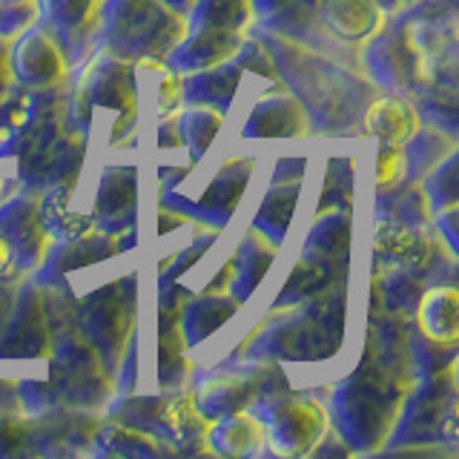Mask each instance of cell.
<instances>
[{
    "mask_svg": "<svg viewBox=\"0 0 459 459\" xmlns=\"http://www.w3.org/2000/svg\"><path fill=\"white\" fill-rule=\"evenodd\" d=\"M86 57L90 61L75 83L69 81V118L90 138L100 112H107L98 135H104L112 147H121L129 129L138 124L133 61L109 55L100 43H95Z\"/></svg>",
    "mask_w": 459,
    "mask_h": 459,
    "instance_id": "obj_5",
    "label": "cell"
},
{
    "mask_svg": "<svg viewBox=\"0 0 459 459\" xmlns=\"http://www.w3.org/2000/svg\"><path fill=\"white\" fill-rule=\"evenodd\" d=\"M21 281H23V273H0V330H4V325L12 316Z\"/></svg>",
    "mask_w": 459,
    "mask_h": 459,
    "instance_id": "obj_51",
    "label": "cell"
},
{
    "mask_svg": "<svg viewBox=\"0 0 459 459\" xmlns=\"http://www.w3.org/2000/svg\"><path fill=\"white\" fill-rule=\"evenodd\" d=\"M0 273H18L14 270V255H12V247L0 238Z\"/></svg>",
    "mask_w": 459,
    "mask_h": 459,
    "instance_id": "obj_56",
    "label": "cell"
},
{
    "mask_svg": "<svg viewBox=\"0 0 459 459\" xmlns=\"http://www.w3.org/2000/svg\"><path fill=\"white\" fill-rule=\"evenodd\" d=\"M255 23L253 0H195L186 12V26H215L247 32Z\"/></svg>",
    "mask_w": 459,
    "mask_h": 459,
    "instance_id": "obj_42",
    "label": "cell"
},
{
    "mask_svg": "<svg viewBox=\"0 0 459 459\" xmlns=\"http://www.w3.org/2000/svg\"><path fill=\"white\" fill-rule=\"evenodd\" d=\"M233 61H236L241 69L258 72L262 78H267V81H273V83L284 86V83H281V75H279V66H276V61H273V52L267 49V43H264L262 38H244Z\"/></svg>",
    "mask_w": 459,
    "mask_h": 459,
    "instance_id": "obj_47",
    "label": "cell"
},
{
    "mask_svg": "<svg viewBox=\"0 0 459 459\" xmlns=\"http://www.w3.org/2000/svg\"><path fill=\"white\" fill-rule=\"evenodd\" d=\"M408 351H411V365H413L416 379L430 377V373H437V370L456 362V344L434 342V339L422 336L416 327H411Z\"/></svg>",
    "mask_w": 459,
    "mask_h": 459,
    "instance_id": "obj_45",
    "label": "cell"
},
{
    "mask_svg": "<svg viewBox=\"0 0 459 459\" xmlns=\"http://www.w3.org/2000/svg\"><path fill=\"white\" fill-rule=\"evenodd\" d=\"M253 172H255V158H250V155L227 158L198 201H186L176 190H167V193H161V204L178 210L184 215L190 212V219L207 224L212 230H224L230 224V219L236 215L238 201H241L244 190H247V181Z\"/></svg>",
    "mask_w": 459,
    "mask_h": 459,
    "instance_id": "obj_13",
    "label": "cell"
},
{
    "mask_svg": "<svg viewBox=\"0 0 459 459\" xmlns=\"http://www.w3.org/2000/svg\"><path fill=\"white\" fill-rule=\"evenodd\" d=\"M0 238H4L18 273H35L47 258L52 238L40 219V190L21 186L18 193L0 201Z\"/></svg>",
    "mask_w": 459,
    "mask_h": 459,
    "instance_id": "obj_14",
    "label": "cell"
},
{
    "mask_svg": "<svg viewBox=\"0 0 459 459\" xmlns=\"http://www.w3.org/2000/svg\"><path fill=\"white\" fill-rule=\"evenodd\" d=\"M72 190L75 186H49V190H40V219L52 241L78 238L98 230L92 212L72 210Z\"/></svg>",
    "mask_w": 459,
    "mask_h": 459,
    "instance_id": "obj_36",
    "label": "cell"
},
{
    "mask_svg": "<svg viewBox=\"0 0 459 459\" xmlns=\"http://www.w3.org/2000/svg\"><path fill=\"white\" fill-rule=\"evenodd\" d=\"M121 253V241L118 236L104 233V230H92V233L78 236V238H66V241H55L47 258L40 262L35 270L38 284H66V276L75 270H83L90 264L107 262V258Z\"/></svg>",
    "mask_w": 459,
    "mask_h": 459,
    "instance_id": "obj_22",
    "label": "cell"
},
{
    "mask_svg": "<svg viewBox=\"0 0 459 459\" xmlns=\"http://www.w3.org/2000/svg\"><path fill=\"white\" fill-rule=\"evenodd\" d=\"M4 184H6V181H0V193H4Z\"/></svg>",
    "mask_w": 459,
    "mask_h": 459,
    "instance_id": "obj_61",
    "label": "cell"
},
{
    "mask_svg": "<svg viewBox=\"0 0 459 459\" xmlns=\"http://www.w3.org/2000/svg\"><path fill=\"white\" fill-rule=\"evenodd\" d=\"M158 147L161 150H181L184 141H181V129H178V109L169 112L161 118V124H158Z\"/></svg>",
    "mask_w": 459,
    "mask_h": 459,
    "instance_id": "obj_52",
    "label": "cell"
},
{
    "mask_svg": "<svg viewBox=\"0 0 459 459\" xmlns=\"http://www.w3.org/2000/svg\"><path fill=\"white\" fill-rule=\"evenodd\" d=\"M241 72L244 69L236 61H224L219 66L181 75V100L184 104H207L227 112L236 98Z\"/></svg>",
    "mask_w": 459,
    "mask_h": 459,
    "instance_id": "obj_34",
    "label": "cell"
},
{
    "mask_svg": "<svg viewBox=\"0 0 459 459\" xmlns=\"http://www.w3.org/2000/svg\"><path fill=\"white\" fill-rule=\"evenodd\" d=\"M138 204V169L135 167H107L100 172V184L95 193L92 219L104 233L118 236L135 224Z\"/></svg>",
    "mask_w": 459,
    "mask_h": 459,
    "instance_id": "obj_25",
    "label": "cell"
},
{
    "mask_svg": "<svg viewBox=\"0 0 459 459\" xmlns=\"http://www.w3.org/2000/svg\"><path fill=\"white\" fill-rule=\"evenodd\" d=\"M47 382H18L21 405L29 416L47 411H104L115 394V379L104 370L92 342L78 325H61L52 333Z\"/></svg>",
    "mask_w": 459,
    "mask_h": 459,
    "instance_id": "obj_4",
    "label": "cell"
},
{
    "mask_svg": "<svg viewBox=\"0 0 459 459\" xmlns=\"http://www.w3.org/2000/svg\"><path fill=\"white\" fill-rule=\"evenodd\" d=\"M262 40L273 52L281 83L305 107L310 129L348 133L362 121L368 100L377 95V83L368 75H359L356 69L336 64L333 57H327L307 40L281 32L262 35Z\"/></svg>",
    "mask_w": 459,
    "mask_h": 459,
    "instance_id": "obj_2",
    "label": "cell"
},
{
    "mask_svg": "<svg viewBox=\"0 0 459 459\" xmlns=\"http://www.w3.org/2000/svg\"><path fill=\"white\" fill-rule=\"evenodd\" d=\"M316 14L339 43H365L387 21L373 0H322Z\"/></svg>",
    "mask_w": 459,
    "mask_h": 459,
    "instance_id": "obj_29",
    "label": "cell"
},
{
    "mask_svg": "<svg viewBox=\"0 0 459 459\" xmlns=\"http://www.w3.org/2000/svg\"><path fill=\"white\" fill-rule=\"evenodd\" d=\"M362 129L379 143H391V147H405V143L416 135V129L422 126L420 107L408 100L405 95L387 92V95H373L362 112Z\"/></svg>",
    "mask_w": 459,
    "mask_h": 459,
    "instance_id": "obj_27",
    "label": "cell"
},
{
    "mask_svg": "<svg viewBox=\"0 0 459 459\" xmlns=\"http://www.w3.org/2000/svg\"><path fill=\"white\" fill-rule=\"evenodd\" d=\"M244 32L236 29H215V26H186L184 38L176 43V49L167 55V64L178 75H190L198 69L219 66L224 61H233Z\"/></svg>",
    "mask_w": 459,
    "mask_h": 459,
    "instance_id": "obj_24",
    "label": "cell"
},
{
    "mask_svg": "<svg viewBox=\"0 0 459 459\" xmlns=\"http://www.w3.org/2000/svg\"><path fill=\"white\" fill-rule=\"evenodd\" d=\"M250 411L262 420L264 442L279 456H307L330 428V416L322 402L310 394L290 391V385L258 394Z\"/></svg>",
    "mask_w": 459,
    "mask_h": 459,
    "instance_id": "obj_10",
    "label": "cell"
},
{
    "mask_svg": "<svg viewBox=\"0 0 459 459\" xmlns=\"http://www.w3.org/2000/svg\"><path fill=\"white\" fill-rule=\"evenodd\" d=\"M408 4H413V0H405V6H408Z\"/></svg>",
    "mask_w": 459,
    "mask_h": 459,
    "instance_id": "obj_62",
    "label": "cell"
},
{
    "mask_svg": "<svg viewBox=\"0 0 459 459\" xmlns=\"http://www.w3.org/2000/svg\"><path fill=\"white\" fill-rule=\"evenodd\" d=\"M98 413L92 411H47L29 416V454L38 456H61L92 451V439L98 430Z\"/></svg>",
    "mask_w": 459,
    "mask_h": 459,
    "instance_id": "obj_19",
    "label": "cell"
},
{
    "mask_svg": "<svg viewBox=\"0 0 459 459\" xmlns=\"http://www.w3.org/2000/svg\"><path fill=\"white\" fill-rule=\"evenodd\" d=\"M348 319V290L336 281L319 296L287 307H273L262 325L238 344V362H322L330 359L344 339Z\"/></svg>",
    "mask_w": 459,
    "mask_h": 459,
    "instance_id": "obj_3",
    "label": "cell"
},
{
    "mask_svg": "<svg viewBox=\"0 0 459 459\" xmlns=\"http://www.w3.org/2000/svg\"><path fill=\"white\" fill-rule=\"evenodd\" d=\"M186 32V18L164 0H104L100 4L98 43L124 61L161 57L176 49Z\"/></svg>",
    "mask_w": 459,
    "mask_h": 459,
    "instance_id": "obj_6",
    "label": "cell"
},
{
    "mask_svg": "<svg viewBox=\"0 0 459 459\" xmlns=\"http://www.w3.org/2000/svg\"><path fill=\"white\" fill-rule=\"evenodd\" d=\"M207 445L221 456H255L264 451V425L250 408L224 413L212 420Z\"/></svg>",
    "mask_w": 459,
    "mask_h": 459,
    "instance_id": "obj_33",
    "label": "cell"
},
{
    "mask_svg": "<svg viewBox=\"0 0 459 459\" xmlns=\"http://www.w3.org/2000/svg\"><path fill=\"white\" fill-rule=\"evenodd\" d=\"M385 14H396L399 9H405V0H373Z\"/></svg>",
    "mask_w": 459,
    "mask_h": 459,
    "instance_id": "obj_57",
    "label": "cell"
},
{
    "mask_svg": "<svg viewBox=\"0 0 459 459\" xmlns=\"http://www.w3.org/2000/svg\"><path fill=\"white\" fill-rule=\"evenodd\" d=\"M353 236V215L351 210H325L316 212L310 236L305 241V253L322 258H348Z\"/></svg>",
    "mask_w": 459,
    "mask_h": 459,
    "instance_id": "obj_37",
    "label": "cell"
},
{
    "mask_svg": "<svg viewBox=\"0 0 459 459\" xmlns=\"http://www.w3.org/2000/svg\"><path fill=\"white\" fill-rule=\"evenodd\" d=\"M305 158H281L273 169V178L267 186V195L262 198V207L253 215V224L258 233L267 236L273 244H281L287 227H290L296 201L301 195V178H305Z\"/></svg>",
    "mask_w": 459,
    "mask_h": 459,
    "instance_id": "obj_21",
    "label": "cell"
},
{
    "mask_svg": "<svg viewBox=\"0 0 459 459\" xmlns=\"http://www.w3.org/2000/svg\"><path fill=\"white\" fill-rule=\"evenodd\" d=\"M296 4H301V0H253V12H255V21L258 18H273V14H279V12H284V9H290V6H296Z\"/></svg>",
    "mask_w": 459,
    "mask_h": 459,
    "instance_id": "obj_55",
    "label": "cell"
},
{
    "mask_svg": "<svg viewBox=\"0 0 459 459\" xmlns=\"http://www.w3.org/2000/svg\"><path fill=\"white\" fill-rule=\"evenodd\" d=\"M210 420L201 416L195 408L193 391H169L167 405L161 413V422L155 428V437L167 442L172 454H207V434H210Z\"/></svg>",
    "mask_w": 459,
    "mask_h": 459,
    "instance_id": "obj_26",
    "label": "cell"
},
{
    "mask_svg": "<svg viewBox=\"0 0 459 459\" xmlns=\"http://www.w3.org/2000/svg\"><path fill=\"white\" fill-rule=\"evenodd\" d=\"M439 244L442 238L430 233V227H408L379 219L373 236V273L411 270L430 279L442 267L454 264V255H442Z\"/></svg>",
    "mask_w": 459,
    "mask_h": 459,
    "instance_id": "obj_12",
    "label": "cell"
},
{
    "mask_svg": "<svg viewBox=\"0 0 459 459\" xmlns=\"http://www.w3.org/2000/svg\"><path fill=\"white\" fill-rule=\"evenodd\" d=\"M38 23V0H23V4H0V38L12 40L23 29Z\"/></svg>",
    "mask_w": 459,
    "mask_h": 459,
    "instance_id": "obj_48",
    "label": "cell"
},
{
    "mask_svg": "<svg viewBox=\"0 0 459 459\" xmlns=\"http://www.w3.org/2000/svg\"><path fill=\"white\" fill-rule=\"evenodd\" d=\"M195 167V161H190L186 167H161L158 169V181H161V193L167 190H176V184H181L186 176H190V169Z\"/></svg>",
    "mask_w": 459,
    "mask_h": 459,
    "instance_id": "obj_54",
    "label": "cell"
},
{
    "mask_svg": "<svg viewBox=\"0 0 459 459\" xmlns=\"http://www.w3.org/2000/svg\"><path fill=\"white\" fill-rule=\"evenodd\" d=\"M164 4L172 9V12H178V14H184V18H186V12H190L193 9V4H195V0H164Z\"/></svg>",
    "mask_w": 459,
    "mask_h": 459,
    "instance_id": "obj_58",
    "label": "cell"
},
{
    "mask_svg": "<svg viewBox=\"0 0 459 459\" xmlns=\"http://www.w3.org/2000/svg\"><path fill=\"white\" fill-rule=\"evenodd\" d=\"M413 327L422 336L456 344L459 342V290L454 281H437L428 284L420 301L413 307Z\"/></svg>",
    "mask_w": 459,
    "mask_h": 459,
    "instance_id": "obj_28",
    "label": "cell"
},
{
    "mask_svg": "<svg viewBox=\"0 0 459 459\" xmlns=\"http://www.w3.org/2000/svg\"><path fill=\"white\" fill-rule=\"evenodd\" d=\"M9 66L18 86L47 90L69 81V57L47 26L32 23L9 43Z\"/></svg>",
    "mask_w": 459,
    "mask_h": 459,
    "instance_id": "obj_16",
    "label": "cell"
},
{
    "mask_svg": "<svg viewBox=\"0 0 459 459\" xmlns=\"http://www.w3.org/2000/svg\"><path fill=\"white\" fill-rule=\"evenodd\" d=\"M92 454L98 456H161V454H172V448L155 434H150V430L135 428L121 420H109L107 416L104 422H98Z\"/></svg>",
    "mask_w": 459,
    "mask_h": 459,
    "instance_id": "obj_35",
    "label": "cell"
},
{
    "mask_svg": "<svg viewBox=\"0 0 459 459\" xmlns=\"http://www.w3.org/2000/svg\"><path fill=\"white\" fill-rule=\"evenodd\" d=\"M78 325L92 342L100 365L115 379L138 322V276H121L90 296L75 299Z\"/></svg>",
    "mask_w": 459,
    "mask_h": 459,
    "instance_id": "obj_9",
    "label": "cell"
},
{
    "mask_svg": "<svg viewBox=\"0 0 459 459\" xmlns=\"http://www.w3.org/2000/svg\"><path fill=\"white\" fill-rule=\"evenodd\" d=\"M313 133L310 118L301 100L279 86L255 100V107L247 112V121L241 126V138L247 141H284V138H307Z\"/></svg>",
    "mask_w": 459,
    "mask_h": 459,
    "instance_id": "obj_20",
    "label": "cell"
},
{
    "mask_svg": "<svg viewBox=\"0 0 459 459\" xmlns=\"http://www.w3.org/2000/svg\"><path fill=\"white\" fill-rule=\"evenodd\" d=\"M29 413L21 405L18 382H0V459L29 454Z\"/></svg>",
    "mask_w": 459,
    "mask_h": 459,
    "instance_id": "obj_40",
    "label": "cell"
},
{
    "mask_svg": "<svg viewBox=\"0 0 459 459\" xmlns=\"http://www.w3.org/2000/svg\"><path fill=\"white\" fill-rule=\"evenodd\" d=\"M215 236H219V230H212L207 224H201L195 227V238L193 244L186 250H178V253H172L167 262H161V267H158V284H164V281H178L186 270H190L201 255H204L210 247H212V241Z\"/></svg>",
    "mask_w": 459,
    "mask_h": 459,
    "instance_id": "obj_46",
    "label": "cell"
},
{
    "mask_svg": "<svg viewBox=\"0 0 459 459\" xmlns=\"http://www.w3.org/2000/svg\"><path fill=\"white\" fill-rule=\"evenodd\" d=\"M86 138L81 129L72 124L66 126L61 135L52 138L49 143H43L40 150L32 155L18 158V176L23 186L32 190H49V186H75L83 155H86Z\"/></svg>",
    "mask_w": 459,
    "mask_h": 459,
    "instance_id": "obj_17",
    "label": "cell"
},
{
    "mask_svg": "<svg viewBox=\"0 0 459 459\" xmlns=\"http://www.w3.org/2000/svg\"><path fill=\"white\" fill-rule=\"evenodd\" d=\"M344 279H348V258H322L313 253H301L273 307H287L310 296H319L322 290Z\"/></svg>",
    "mask_w": 459,
    "mask_h": 459,
    "instance_id": "obj_30",
    "label": "cell"
},
{
    "mask_svg": "<svg viewBox=\"0 0 459 459\" xmlns=\"http://www.w3.org/2000/svg\"><path fill=\"white\" fill-rule=\"evenodd\" d=\"M230 270L227 264L215 276L201 296H190L181 307V333L186 339V348H195L207 336H212L227 319H233L241 307V299L227 290Z\"/></svg>",
    "mask_w": 459,
    "mask_h": 459,
    "instance_id": "obj_23",
    "label": "cell"
},
{
    "mask_svg": "<svg viewBox=\"0 0 459 459\" xmlns=\"http://www.w3.org/2000/svg\"><path fill=\"white\" fill-rule=\"evenodd\" d=\"M100 4L104 0H38V23L61 43L69 66L83 61L98 43Z\"/></svg>",
    "mask_w": 459,
    "mask_h": 459,
    "instance_id": "obj_18",
    "label": "cell"
},
{
    "mask_svg": "<svg viewBox=\"0 0 459 459\" xmlns=\"http://www.w3.org/2000/svg\"><path fill=\"white\" fill-rule=\"evenodd\" d=\"M405 178V152L402 147L379 143V164H377V190L385 193Z\"/></svg>",
    "mask_w": 459,
    "mask_h": 459,
    "instance_id": "obj_49",
    "label": "cell"
},
{
    "mask_svg": "<svg viewBox=\"0 0 459 459\" xmlns=\"http://www.w3.org/2000/svg\"><path fill=\"white\" fill-rule=\"evenodd\" d=\"M430 207L422 193V184L416 178H408L405 184H396L391 190L379 193V219L396 221L408 227H430Z\"/></svg>",
    "mask_w": 459,
    "mask_h": 459,
    "instance_id": "obj_39",
    "label": "cell"
},
{
    "mask_svg": "<svg viewBox=\"0 0 459 459\" xmlns=\"http://www.w3.org/2000/svg\"><path fill=\"white\" fill-rule=\"evenodd\" d=\"M439 442L456 445V362L413 382L385 445L420 454Z\"/></svg>",
    "mask_w": 459,
    "mask_h": 459,
    "instance_id": "obj_7",
    "label": "cell"
},
{
    "mask_svg": "<svg viewBox=\"0 0 459 459\" xmlns=\"http://www.w3.org/2000/svg\"><path fill=\"white\" fill-rule=\"evenodd\" d=\"M49 353L52 330L43 287L35 279H23L9 322L0 330V359H49Z\"/></svg>",
    "mask_w": 459,
    "mask_h": 459,
    "instance_id": "obj_15",
    "label": "cell"
},
{
    "mask_svg": "<svg viewBox=\"0 0 459 459\" xmlns=\"http://www.w3.org/2000/svg\"><path fill=\"white\" fill-rule=\"evenodd\" d=\"M224 124V112L207 107V104H186V109H178V129L184 147L190 150V161H201L212 147L215 135Z\"/></svg>",
    "mask_w": 459,
    "mask_h": 459,
    "instance_id": "obj_41",
    "label": "cell"
},
{
    "mask_svg": "<svg viewBox=\"0 0 459 459\" xmlns=\"http://www.w3.org/2000/svg\"><path fill=\"white\" fill-rule=\"evenodd\" d=\"M276 253H279V244H273L267 236L258 233L255 227H250L247 233H244V238L238 241L233 258L227 262V270H230L227 290L241 301L247 299L255 287L262 284L270 264L276 262Z\"/></svg>",
    "mask_w": 459,
    "mask_h": 459,
    "instance_id": "obj_31",
    "label": "cell"
},
{
    "mask_svg": "<svg viewBox=\"0 0 459 459\" xmlns=\"http://www.w3.org/2000/svg\"><path fill=\"white\" fill-rule=\"evenodd\" d=\"M69 81L47 90L12 86V92L0 100V158L32 155L72 126Z\"/></svg>",
    "mask_w": 459,
    "mask_h": 459,
    "instance_id": "obj_8",
    "label": "cell"
},
{
    "mask_svg": "<svg viewBox=\"0 0 459 459\" xmlns=\"http://www.w3.org/2000/svg\"><path fill=\"white\" fill-rule=\"evenodd\" d=\"M135 72V98L138 112L150 107L158 118L176 112L181 104V75L161 57H138L133 64Z\"/></svg>",
    "mask_w": 459,
    "mask_h": 459,
    "instance_id": "obj_32",
    "label": "cell"
},
{
    "mask_svg": "<svg viewBox=\"0 0 459 459\" xmlns=\"http://www.w3.org/2000/svg\"><path fill=\"white\" fill-rule=\"evenodd\" d=\"M456 167H459V155L454 150L448 158H442V161L434 169H430L425 178H420L430 212H437V210L448 207V204H459V176H456Z\"/></svg>",
    "mask_w": 459,
    "mask_h": 459,
    "instance_id": "obj_43",
    "label": "cell"
},
{
    "mask_svg": "<svg viewBox=\"0 0 459 459\" xmlns=\"http://www.w3.org/2000/svg\"><path fill=\"white\" fill-rule=\"evenodd\" d=\"M322 0H301V6H305L307 12H316V6H319Z\"/></svg>",
    "mask_w": 459,
    "mask_h": 459,
    "instance_id": "obj_59",
    "label": "cell"
},
{
    "mask_svg": "<svg viewBox=\"0 0 459 459\" xmlns=\"http://www.w3.org/2000/svg\"><path fill=\"white\" fill-rule=\"evenodd\" d=\"M353 204V161L348 155L330 158L327 172H325V186L319 195V210H351Z\"/></svg>",
    "mask_w": 459,
    "mask_h": 459,
    "instance_id": "obj_44",
    "label": "cell"
},
{
    "mask_svg": "<svg viewBox=\"0 0 459 459\" xmlns=\"http://www.w3.org/2000/svg\"><path fill=\"white\" fill-rule=\"evenodd\" d=\"M411 327V316L370 313L362 362L330 394V425L353 454H377L391 439L402 402L416 382Z\"/></svg>",
    "mask_w": 459,
    "mask_h": 459,
    "instance_id": "obj_1",
    "label": "cell"
},
{
    "mask_svg": "<svg viewBox=\"0 0 459 459\" xmlns=\"http://www.w3.org/2000/svg\"><path fill=\"white\" fill-rule=\"evenodd\" d=\"M0 4H23V0H0Z\"/></svg>",
    "mask_w": 459,
    "mask_h": 459,
    "instance_id": "obj_60",
    "label": "cell"
},
{
    "mask_svg": "<svg viewBox=\"0 0 459 459\" xmlns=\"http://www.w3.org/2000/svg\"><path fill=\"white\" fill-rule=\"evenodd\" d=\"M287 387L284 370L279 362H236L221 365L210 373H201L193 385V399L201 416L207 420H219L224 413L247 411L253 399L264 391H276Z\"/></svg>",
    "mask_w": 459,
    "mask_h": 459,
    "instance_id": "obj_11",
    "label": "cell"
},
{
    "mask_svg": "<svg viewBox=\"0 0 459 459\" xmlns=\"http://www.w3.org/2000/svg\"><path fill=\"white\" fill-rule=\"evenodd\" d=\"M430 221L437 227V236L445 241V250H448L454 258H456V250H459V241H456V221H459V204H448L437 210L430 215Z\"/></svg>",
    "mask_w": 459,
    "mask_h": 459,
    "instance_id": "obj_50",
    "label": "cell"
},
{
    "mask_svg": "<svg viewBox=\"0 0 459 459\" xmlns=\"http://www.w3.org/2000/svg\"><path fill=\"white\" fill-rule=\"evenodd\" d=\"M9 43L6 38H0V100H4L12 86H14V78H12V66H9Z\"/></svg>",
    "mask_w": 459,
    "mask_h": 459,
    "instance_id": "obj_53",
    "label": "cell"
},
{
    "mask_svg": "<svg viewBox=\"0 0 459 459\" xmlns=\"http://www.w3.org/2000/svg\"><path fill=\"white\" fill-rule=\"evenodd\" d=\"M456 150V138L439 126H420L416 135L402 147L405 152V178H425L442 158H448Z\"/></svg>",
    "mask_w": 459,
    "mask_h": 459,
    "instance_id": "obj_38",
    "label": "cell"
}]
</instances>
